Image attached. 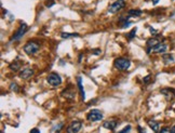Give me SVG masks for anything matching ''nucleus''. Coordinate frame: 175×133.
Segmentation results:
<instances>
[{"mask_svg": "<svg viewBox=\"0 0 175 133\" xmlns=\"http://www.w3.org/2000/svg\"><path fill=\"white\" fill-rule=\"evenodd\" d=\"M114 66L119 70H126L131 66V61L129 59H126V57H119V59L115 60Z\"/></svg>", "mask_w": 175, "mask_h": 133, "instance_id": "f257e3e1", "label": "nucleus"}, {"mask_svg": "<svg viewBox=\"0 0 175 133\" xmlns=\"http://www.w3.org/2000/svg\"><path fill=\"white\" fill-rule=\"evenodd\" d=\"M40 49V46L36 42H27L25 46H24V51L26 52V54H29V55H33V54H36Z\"/></svg>", "mask_w": 175, "mask_h": 133, "instance_id": "f03ea898", "label": "nucleus"}, {"mask_svg": "<svg viewBox=\"0 0 175 133\" xmlns=\"http://www.w3.org/2000/svg\"><path fill=\"white\" fill-rule=\"evenodd\" d=\"M46 81L52 87H57L62 83V78L60 77V75H57L56 73H51L46 77Z\"/></svg>", "mask_w": 175, "mask_h": 133, "instance_id": "7ed1b4c3", "label": "nucleus"}, {"mask_svg": "<svg viewBox=\"0 0 175 133\" xmlns=\"http://www.w3.org/2000/svg\"><path fill=\"white\" fill-rule=\"evenodd\" d=\"M86 119L92 122H96L103 119V114L99 109H92L88 115H86Z\"/></svg>", "mask_w": 175, "mask_h": 133, "instance_id": "20e7f679", "label": "nucleus"}, {"mask_svg": "<svg viewBox=\"0 0 175 133\" xmlns=\"http://www.w3.org/2000/svg\"><path fill=\"white\" fill-rule=\"evenodd\" d=\"M126 6L124 0H117L112 4H110L108 8V12L110 13H117L118 11H120L121 9H123V7Z\"/></svg>", "mask_w": 175, "mask_h": 133, "instance_id": "39448f33", "label": "nucleus"}, {"mask_svg": "<svg viewBox=\"0 0 175 133\" xmlns=\"http://www.w3.org/2000/svg\"><path fill=\"white\" fill-rule=\"evenodd\" d=\"M81 127H82V122L79 120H75L67 127L66 131L67 133H78L81 130Z\"/></svg>", "mask_w": 175, "mask_h": 133, "instance_id": "423d86ee", "label": "nucleus"}, {"mask_svg": "<svg viewBox=\"0 0 175 133\" xmlns=\"http://www.w3.org/2000/svg\"><path fill=\"white\" fill-rule=\"evenodd\" d=\"M27 29H28V27H27L26 24H22V25L20 26V28L16 30V33H15L13 36H12V38H11V41L21 39V38H22V37L25 35V33L27 31Z\"/></svg>", "mask_w": 175, "mask_h": 133, "instance_id": "0eeeda50", "label": "nucleus"}, {"mask_svg": "<svg viewBox=\"0 0 175 133\" xmlns=\"http://www.w3.org/2000/svg\"><path fill=\"white\" fill-rule=\"evenodd\" d=\"M163 95H164V97L168 101H171L174 99L175 97V90L174 89H170V88H164V89H162L161 91H160Z\"/></svg>", "mask_w": 175, "mask_h": 133, "instance_id": "6e6552de", "label": "nucleus"}, {"mask_svg": "<svg viewBox=\"0 0 175 133\" xmlns=\"http://www.w3.org/2000/svg\"><path fill=\"white\" fill-rule=\"evenodd\" d=\"M166 49H168L166 44H164V43H159L158 46H156L155 48L148 49V50H147L148 51L147 53H151V52H155V53H163V52L166 51Z\"/></svg>", "mask_w": 175, "mask_h": 133, "instance_id": "1a4fd4ad", "label": "nucleus"}, {"mask_svg": "<svg viewBox=\"0 0 175 133\" xmlns=\"http://www.w3.org/2000/svg\"><path fill=\"white\" fill-rule=\"evenodd\" d=\"M34 75L33 68H24L20 72V77L22 79H28Z\"/></svg>", "mask_w": 175, "mask_h": 133, "instance_id": "9d476101", "label": "nucleus"}, {"mask_svg": "<svg viewBox=\"0 0 175 133\" xmlns=\"http://www.w3.org/2000/svg\"><path fill=\"white\" fill-rule=\"evenodd\" d=\"M117 124H118V121H117V120H107V121H104L103 127L107 130H115Z\"/></svg>", "mask_w": 175, "mask_h": 133, "instance_id": "9b49d317", "label": "nucleus"}, {"mask_svg": "<svg viewBox=\"0 0 175 133\" xmlns=\"http://www.w3.org/2000/svg\"><path fill=\"white\" fill-rule=\"evenodd\" d=\"M61 94H62L64 97L68 99V100H74L75 97H76V95H75V91L71 90V89H65Z\"/></svg>", "mask_w": 175, "mask_h": 133, "instance_id": "f8f14e48", "label": "nucleus"}, {"mask_svg": "<svg viewBox=\"0 0 175 133\" xmlns=\"http://www.w3.org/2000/svg\"><path fill=\"white\" fill-rule=\"evenodd\" d=\"M160 42V40L158 39V38H150V39L147 40V46H148V49H152V48H155L156 46H158Z\"/></svg>", "mask_w": 175, "mask_h": 133, "instance_id": "ddd939ff", "label": "nucleus"}, {"mask_svg": "<svg viewBox=\"0 0 175 133\" xmlns=\"http://www.w3.org/2000/svg\"><path fill=\"white\" fill-rule=\"evenodd\" d=\"M77 82H78V88H79L81 99H82V100H84V99H86V93H84V90H83V86H82V80H81V77H78V78H77Z\"/></svg>", "mask_w": 175, "mask_h": 133, "instance_id": "4468645a", "label": "nucleus"}, {"mask_svg": "<svg viewBox=\"0 0 175 133\" xmlns=\"http://www.w3.org/2000/svg\"><path fill=\"white\" fill-rule=\"evenodd\" d=\"M148 124H149V127H150V128L154 130V132H155V133L159 132L160 124H159L158 121H156V120H150V121H148Z\"/></svg>", "mask_w": 175, "mask_h": 133, "instance_id": "2eb2a0df", "label": "nucleus"}, {"mask_svg": "<svg viewBox=\"0 0 175 133\" xmlns=\"http://www.w3.org/2000/svg\"><path fill=\"white\" fill-rule=\"evenodd\" d=\"M162 61H163V63L164 64H171L174 62V59H173V56H172L171 54H164L163 56H162Z\"/></svg>", "mask_w": 175, "mask_h": 133, "instance_id": "dca6fc26", "label": "nucleus"}, {"mask_svg": "<svg viewBox=\"0 0 175 133\" xmlns=\"http://www.w3.org/2000/svg\"><path fill=\"white\" fill-rule=\"evenodd\" d=\"M79 35L78 34H76V33H73V34H70V33H62L61 34V37L62 38H65V39H68V38H74V37H78Z\"/></svg>", "mask_w": 175, "mask_h": 133, "instance_id": "f3484780", "label": "nucleus"}, {"mask_svg": "<svg viewBox=\"0 0 175 133\" xmlns=\"http://www.w3.org/2000/svg\"><path fill=\"white\" fill-rule=\"evenodd\" d=\"M10 68L12 70H14V72H16V70H19L21 68V63H19L17 61H14L13 63L10 64Z\"/></svg>", "mask_w": 175, "mask_h": 133, "instance_id": "a211bd4d", "label": "nucleus"}, {"mask_svg": "<svg viewBox=\"0 0 175 133\" xmlns=\"http://www.w3.org/2000/svg\"><path fill=\"white\" fill-rule=\"evenodd\" d=\"M128 13H129V15H131V16H139V15L142 14V11L139 10V9H137V10H130Z\"/></svg>", "mask_w": 175, "mask_h": 133, "instance_id": "6ab92c4d", "label": "nucleus"}, {"mask_svg": "<svg viewBox=\"0 0 175 133\" xmlns=\"http://www.w3.org/2000/svg\"><path fill=\"white\" fill-rule=\"evenodd\" d=\"M136 30H137V28H136V27H134V28H133V29L130 31L129 35H128V38H129V39H132V38H134V37H135Z\"/></svg>", "mask_w": 175, "mask_h": 133, "instance_id": "aec40b11", "label": "nucleus"}, {"mask_svg": "<svg viewBox=\"0 0 175 133\" xmlns=\"http://www.w3.org/2000/svg\"><path fill=\"white\" fill-rule=\"evenodd\" d=\"M131 129H132L131 126H126V128H123V129L121 130V131H119L118 133H129L130 131H131Z\"/></svg>", "mask_w": 175, "mask_h": 133, "instance_id": "412c9836", "label": "nucleus"}, {"mask_svg": "<svg viewBox=\"0 0 175 133\" xmlns=\"http://www.w3.org/2000/svg\"><path fill=\"white\" fill-rule=\"evenodd\" d=\"M10 89H11L12 91H15V92H17V91H19L17 84H16V83H13V82H12V83L10 84Z\"/></svg>", "mask_w": 175, "mask_h": 133, "instance_id": "4be33fe9", "label": "nucleus"}, {"mask_svg": "<svg viewBox=\"0 0 175 133\" xmlns=\"http://www.w3.org/2000/svg\"><path fill=\"white\" fill-rule=\"evenodd\" d=\"M54 4H55V2H54V0H46V7H48V8L52 7Z\"/></svg>", "mask_w": 175, "mask_h": 133, "instance_id": "5701e85b", "label": "nucleus"}, {"mask_svg": "<svg viewBox=\"0 0 175 133\" xmlns=\"http://www.w3.org/2000/svg\"><path fill=\"white\" fill-rule=\"evenodd\" d=\"M91 52H92L93 54H95V55H99V54L102 53V50H101V49H93Z\"/></svg>", "mask_w": 175, "mask_h": 133, "instance_id": "b1692460", "label": "nucleus"}, {"mask_svg": "<svg viewBox=\"0 0 175 133\" xmlns=\"http://www.w3.org/2000/svg\"><path fill=\"white\" fill-rule=\"evenodd\" d=\"M160 133H172L171 132V130L169 129V128H163V129H161V131H160Z\"/></svg>", "mask_w": 175, "mask_h": 133, "instance_id": "393cba45", "label": "nucleus"}, {"mask_svg": "<svg viewBox=\"0 0 175 133\" xmlns=\"http://www.w3.org/2000/svg\"><path fill=\"white\" fill-rule=\"evenodd\" d=\"M149 80H150V76H146L145 78H144V82L145 83H148Z\"/></svg>", "mask_w": 175, "mask_h": 133, "instance_id": "a878e982", "label": "nucleus"}, {"mask_svg": "<svg viewBox=\"0 0 175 133\" xmlns=\"http://www.w3.org/2000/svg\"><path fill=\"white\" fill-rule=\"evenodd\" d=\"M30 133H40V130H38L37 128H35V129H31Z\"/></svg>", "mask_w": 175, "mask_h": 133, "instance_id": "bb28decb", "label": "nucleus"}, {"mask_svg": "<svg viewBox=\"0 0 175 133\" xmlns=\"http://www.w3.org/2000/svg\"><path fill=\"white\" fill-rule=\"evenodd\" d=\"M151 1H152V4H157L159 2V0H151Z\"/></svg>", "mask_w": 175, "mask_h": 133, "instance_id": "cd10ccee", "label": "nucleus"}, {"mask_svg": "<svg viewBox=\"0 0 175 133\" xmlns=\"http://www.w3.org/2000/svg\"><path fill=\"white\" fill-rule=\"evenodd\" d=\"M139 133H145V132H144V130H143L141 127H139Z\"/></svg>", "mask_w": 175, "mask_h": 133, "instance_id": "c85d7f7f", "label": "nucleus"}, {"mask_svg": "<svg viewBox=\"0 0 175 133\" xmlns=\"http://www.w3.org/2000/svg\"><path fill=\"white\" fill-rule=\"evenodd\" d=\"M171 132H172V133H175V126L171 129Z\"/></svg>", "mask_w": 175, "mask_h": 133, "instance_id": "c756f323", "label": "nucleus"}, {"mask_svg": "<svg viewBox=\"0 0 175 133\" xmlns=\"http://www.w3.org/2000/svg\"><path fill=\"white\" fill-rule=\"evenodd\" d=\"M1 133H4V131H1Z\"/></svg>", "mask_w": 175, "mask_h": 133, "instance_id": "7c9ffc66", "label": "nucleus"}]
</instances>
